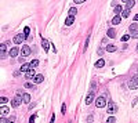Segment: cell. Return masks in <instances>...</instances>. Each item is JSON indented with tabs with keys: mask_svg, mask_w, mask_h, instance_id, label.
<instances>
[{
	"mask_svg": "<svg viewBox=\"0 0 138 123\" xmlns=\"http://www.w3.org/2000/svg\"><path fill=\"white\" fill-rule=\"evenodd\" d=\"M14 120H15V118H14V116H11V118L8 119V122H14Z\"/></svg>",
	"mask_w": 138,
	"mask_h": 123,
	"instance_id": "74e56055",
	"label": "cell"
},
{
	"mask_svg": "<svg viewBox=\"0 0 138 123\" xmlns=\"http://www.w3.org/2000/svg\"><path fill=\"white\" fill-rule=\"evenodd\" d=\"M76 13H77V10L75 7H72L71 10H69V15H76Z\"/></svg>",
	"mask_w": 138,
	"mask_h": 123,
	"instance_id": "484cf974",
	"label": "cell"
},
{
	"mask_svg": "<svg viewBox=\"0 0 138 123\" xmlns=\"http://www.w3.org/2000/svg\"><path fill=\"white\" fill-rule=\"evenodd\" d=\"M25 37H26V36H25L24 33H18V35L14 36V40H13V41H14L15 44H21V43L25 40Z\"/></svg>",
	"mask_w": 138,
	"mask_h": 123,
	"instance_id": "277c9868",
	"label": "cell"
},
{
	"mask_svg": "<svg viewBox=\"0 0 138 123\" xmlns=\"http://www.w3.org/2000/svg\"><path fill=\"white\" fill-rule=\"evenodd\" d=\"M61 112H62V114H65V112H66V105H65V104H62V105H61Z\"/></svg>",
	"mask_w": 138,
	"mask_h": 123,
	"instance_id": "1f68e13d",
	"label": "cell"
},
{
	"mask_svg": "<svg viewBox=\"0 0 138 123\" xmlns=\"http://www.w3.org/2000/svg\"><path fill=\"white\" fill-rule=\"evenodd\" d=\"M31 53H32V50L29 46H24L22 50H21V54H22V57H29L31 55Z\"/></svg>",
	"mask_w": 138,
	"mask_h": 123,
	"instance_id": "52a82bcc",
	"label": "cell"
},
{
	"mask_svg": "<svg viewBox=\"0 0 138 123\" xmlns=\"http://www.w3.org/2000/svg\"><path fill=\"white\" fill-rule=\"evenodd\" d=\"M137 51H138V44H137Z\"/></svg>",
	"mask_w": 138,
	"mask_h": 123,
	"instance_id": "b9f144b4",
	"label": "cell"
},
{
	"mask_svg": "<svg viewBox=\"0 0 138 123\" xmlns=\"http://www.w3.org/2000/svg\"><path fill=\"white\" fill-rule=\"evenodd\" d=\"M8 122V119H6V118H1L0 119V123H7Z\"/></svg>",
	"mask_w": 138,
	"mask_h": 123,
	"instance_id": "e575fe53",
	"label": "cell"
},
{
	"mask_svg": "<svg viewBox=\"0 0 138 123\" xmlns=\"http://www.w3.org/2000/svg\"><path fill=\"white\" fill-rule=\"evenodd\" d=\"M43 80H44L43 75H35V76H33V82L36 83V84H37V83H41Z\"/></svg>",
	"mask_w": 138,
	"mask_h": 123,
	"instance_id": "30bf717a",
	"label": "cell"
},
{
	"mask_svg": "<svg viewBox=\"0 0 138 123\" xmlns=\"http://www.w3.org/2000/svg\"><path fill=\"white\" fill-rule=\"evenodd\" d=\"M89 43H90V36H87V39H86V43H84V51L89 49Z\"/></svg>",
	"mask_w": 138,
	"mask_h": 123,
	"instance_id": "83f0119b",
	"label": "cell"
},
{
	"mask_svg": "<svg viewBox=\"0 0 138 123\" xmlns=\"http://www.w3.org/2000/svg\"><path fill=\"white\" fill-rule=\"evenodd\" d=\"M8 100L6 98V97H0V105H3V104H7Z\"/></svg>",
	"mask_w": 138,
	"mask_h": 123,
	"instance_id": "f1b7e54d",
	"label": "cell"
},
{
	"mask_svg": "<svg viewBox=\"0 0 138 123\" xmlns=\"http://www.w3.org/2000/svg\"><path fill=\"white\" fill-rule=\"evenodd\" d=\"M106 35H108V37L113 39L115 36H116V31H115L113 28H111V29H108V32H106Z\"/></svg>",
	"mask_w": 138,
	"mask_h": 123,
	"instance_id": "2e32d148",
	"label": "cell"
},
{
	"mask_svg": "<svg viewBox=\"0 0 138 123\" xmlns=\"http://www.w3.org/2000/svg\"><path fill=\"white\" fill-rule=\"evenodd\" d=\"M133 37H138V32L134 31V32H133Z\"/></svg>",
	"mask_w": 138,
	"mask_h": 123,
	"instance_id": "8d00e7d4",
	"label": "cell"
},
{
	"mask_svg": "<svg viewBox=\"0 0 138 123\" xmlns=\"http://www.w3.org/2000/svg\"><path fill=\"white\" fill-rule=\"evenodd\" d=\"M120 21H122V17L119 15V14H116V15L112 18V21H111V22H112L113 25H117V24H120Z\"/></svg>",
	"mask_w": 138,
	"mask_h": 123,
	"instance_id": "8fae6325",
	"label": "cell"
},
{
	"mask_svg": "<svg viewBox=\"0 0 138 123\" xmlns=\"http://www.w3.org/2000/svg\"><path fill=\"white\" fill-rule=\"evenodd\" d=\"M25 89H33V84L32 83H29V82H26L25 83Z\"/></svg>",
	"mask_w": 138,
	"mask_h": 123,
	"instance_id": "f546056e",
	"label": "cell"
},
{
	"mask_svg": "<svg viewBox=\"0 0 138 123\" xmlns=\"http://www.w3.org/2000/svg\"><path fill=\"white\" fill-rule=\"evenodd\" d=\"M138 29V24H131L130 25V31L131 32H134V31H137Z\"/></svg>",
	"mask_w": 138,
	"mask_h": 123,
	"instance_id": "d4e9b609",
	"label": "cell"
},
{
	"mask_svg": "<svg viewBox=\"0 0 138 123\" xmlns=\"http://www.w3.org/2000/svg\"><path fill=\"white\" fill-rule=\"evenodd\" d=\"M122 1H124V3H126V1H127V0H122Z\"/></svg>",
	"mask_w": 138,
	"mask_h": 123,
	"instance_id": "60d3db41",
	"label": "cell"
},
{
	"mask_svg": "<svg viewBox=\"0 0 138 123\" xmlns=\"http://www.w3.org/2000/svg\"><path fill=\"white\" fill-rule=\"evenodd\" d=\"M108 112H109V114L117 112V105L115 104L113 101H109V102H108Z\"/></svg>",
	"mask_w": 138,
	"mask_h": 123,
	"instance_id": "5b68a950",
	"label": "cell"
},
{
	"mask_svg": "<svg viewBox=\"0 0 138 123\" xmlns=\"http://www.w3.org/2000/svg\"><path fill=\"white\" fill-rule=\"evenodd\" d=\"M41 46H43V49H44L46 53L50 50V43H49V40H46V39H43V40H41Z\"/></svg>",
	"mask_w": 138,
	"mask_h": 123,
	"instance_id": "7c38bea8",
	"label": "cell"
},
{
	"mask_svg": "<svg viewBox=\"0 0 138 123\" xmlns=\"http://www.w3.org/2000/svg\"><path fill=\"white\" fill-rule=\"evenodd\" d=\"M137 102H138V97H137V98H135V100H134V105H135Z\"/></svg>",
	"mask_w": 138,
	"mask_h": 123,
	"instance_id": "f35d334b",
	"label": "cell"
},
{
	"mask_svg": "<svg viewBox=\"0 0 138 123\" xmlns=\"http://www.w3.org/2000/svg\"><path fill=\"white\" fill-rule=\"evenodd\" d=\"M73 1H75V3H76V4H80V3H84V1H86V0H73Z\"/></svg>",
	"mask_w": 138,
	"mask_h": 123,
	"instance_id": "d590c367",
	"label": "cell"
},
{
	"mask_svg": "<svg viewBox=\"0 0 138 123\" xmlns=\"http://www.w3.org/2000/svg\"><path fill=\"white\" fill-rule=\"evenodd\" d=\"M21 104H22V97H21V94L18 93L15 97L11 100V105H13V108H18Z\"/></svg>",
	"mask_w": 138,
	"mask_h": 123,
	"instance_id": "6da1fadb",
	"label": "cell"
},
{
	"mask_svg": "<svg viewBox=\"0 0 138 123\" xmlns=\"http://www.w3.org/2000/svg\"><path fill=\"white\" fill-rule=\"evenodd\" d=\"M129 39H130V35H124V36L122 37V41H127Z\"/></svg>",
	"mask_w": 138,
	"mask_h": 123,
	"instance_id": "4dcf8cb0",
	"label": "cell"
},
{
	"mask_svg": "<svg viewBox=\"0 0 138 123\" xmlns=\"http://www.w3.org/2000/svg\"><path fill=\"white\" fill-rule=\"evenodd\" d=\"M95 105H97L98 108H104L106 105V100L105 97H98L97 100H95Z\"/></svg>",
	"mask_w": 138,
	"mask_h": 123,
	"instance_id": "8992f818",
	"label": "cell"
},
{
	"mask_svg": "<svg viewBox=\"0 0 138 123\" xmlns=\"http://www.w3.org/2000/svg\"><path fill=\"white\" fill-rule=\"evenodd\" d=\"M6 51H7V43H1L0 44V58L4 59V58L7 57V53Z\"/></svg>",
	"mask_w": 138,
	"mask_h": 123,
	"instance_id": "7a4b0ae2",
	"label": "cell"
},
{
	"mask_svg": "<svg viewBox=\"0 0 138 123\" xmlns=\"http://www.w3.org/2000/svg\"><path fill=\"white\" fill-rule=\"evenodd\" d=\"M134 19H135V21H138V14H137L135 17H134Z\"/></svg>",
	"mask_w": 138,
	"mask_h": 123,
	"instance_id": "ab89813d",
	"label": "cell"
},
{
	"mask_svg": "<svg viewBox=\"0 0 138 123\" xmlns=\"http://www.w3.org/2000/svg\"><path fill=\"white\" fill-rule=\"evenodd\" d=\"M36 118H37V116H36V114H35V115H32V116H31V119H29V122H31V123L35 122V120H36Z\"/></svg>",
	"mask_w": 138,
	"mask_h": 123,
	"instance_id": "d6a6232c",
	"label": "cell"
},
{
	"mask_svg": "<svg viewBox=\"0 0 138 123\" xmlns=\"http://www.w3.org/2000/svg\"><path fill=\"white\" fill-rule=\"evenodd\" d=\"M134 4H135V1H134V0H127V1H126V8H127V10H131Z\"/></svg>",
	"mask_w": 138,
	"mask_h": 123,
	"instance_id": "d6986e66",
	"label": "cell"
},
{
	"mask_svg": "<svg viewBox=\"0 0 138 123\" xmlns=\"http://www.w3.org/2000/svg\"><path fill=\"white\" fill-rule=\"evenodd\" d=\"M116 50H117V47L115 44H108L106 46V51H109V53H115Z\"/></svg>",
	"mask_w": 138,
	"mask_h": 123,
	"instance_id": "ac0fdd59",
	"label": "cell"
},
{
	"mask_svg": "<svg viewBox=\"0 0 138 123\" xmlns=\"http://www.w3.org/2000/svg\"><path fill=\"white\" fill-rule=\"evenodd\" d=\"M105 65V61L101 58V59H98L97 62H95V68H102V66Z\"/></svg>",
	"mask_w": 138,
	"mask_h": 123,
	"instance_id": "ffe728a7",
	"label": "cell"
},
{
	"mask_svg": "<svg viewBox=\"0 0 138 123\" xmlns=\"http://www.w3.org/2000/svg\"><path fill=\"white\" fill-rule=\"evenodd\" d=\"M29 33H31V28H29V26H25V29H24V35H25V36H28Z\"/></svg>",
	"mask_w": 138,
	"mask_h": 123,
	"instance_id": "4316f807",
	"label": "cell"
},
{
	"mask_svg": "<svg viewBox=\"0 0 138 123\" xmlns=\"http://www.w3.org/2000/svg\"><path fill=\"white\" fill-rule=\"evenodd\" d=\"M25 73H26V79H33V76H35V71H33V68H31V69L26 71Z\"/></svg>",
	"mask_w": 138,
	"mask_h": 123,
	"instance_id": "e0dca14e",
	"label": "cell"
},
{
	"mask_svg": "<svg viewBox=\"0 0 138 123\" xmlns=\"http://www.w3.org/2000/svg\"><path fill=\"white\" fill-rule=\"evenodd\" d=\"M73 22H75V15H69L65 19V25H68V26H69V25H72Z\"/></svg>",
	"mask_w": 138,
	"mask_h": 123,
	"instance_id": "9a60e30c",
	"label": "cell"
},
{
	"mask_svg": "<svg viewBox=\"0 0 138 123\" xmlns=\"http://www.w3.org/2000/svg\"><path fill=\"white\" fill-rule=\"evenodd\" d=\"M37 65H39V59H33L31 62V68H36Z\"/></svg>",
	"mask_w": 138,
	"mask_h": 123,
	"instance_id": "cb8c5ba5",
	"label": "cell"
},
{
	"mask_svg": "<svg viewBox=\"0 0 138 123\" xmlns=\"http://www.w3.org/2000/svg\"><path fill=\"white\" fill-rule=\"evenodd\" d=\"M113 122H116V119H115L113 116H111V118L108 119V123H113Z\"/></svg>",
	"mask_w": 138,
	"mask_h": 123,
	"instance_id": "836d02e7",
	"label": "cell"
},
{
	"mask_svg": "<svg viewBox=\"0 0 138 123\" xmlns=\"http://www.w3.org/2000/svg\"><path fill=\"white\" fill-rule=\"evenodd\" d=\"M122 17H123V18H129V17H130V10H127V8H126L124 11H122Z\"/></svg>",
	"mask_w": 138,
	"mask_h": 123,
	"instance_id": "7402d4cb",
	"label": "cell"
},
{
	"mask_svg": "<svg viewBox=\"0 0 138 123\" xmlns=\"http://www.w3.org/2000/svg\"><path fill=\"white\" fill-rule=\"evenodd\" d=\"M129 89H131V90H135V89H138V76L133 77L130 82H129Z\"/></svg>",
	"mask_w": 138,
	"mask_h": 123,
	"instance_id": "3957f363",
	"label": "cell"
},
{
	"mask_svg": "<svg viewBox=\"0 0 138 123\" xmlns=\"http://www.w3.org/2000/svg\"><path fill=\"white\" fill-rule=\"evenodd\" d=\"M21 97H22V102H25V104H29L31 102V94L29 93H24Z\"/></svg>",
	"mask_w": 138,
	"mask_h": 123,
	"instance_id": "9c48e42d",
	"label": "cell"
},
{
	"mask_svg": "<svg viewBox=\"0 0 138 123\" xmlns=\"http://www.w3.org/2000/svg\"><path fill=\"white\" fill-rule=\"evenodd\" d=\"M93 101H94V91H90L89 94H87V97H86V104L90 105Z\"/></svg>",
	"mask_w": 138,
	"mask_h": 123,
	"instance_id": "ba28073f",
	"label": "cell"
},
{
	"mask_svg": "<svg viewBox=\"0 0 138 123\" xmlns=\"http://www.w3.org/2000/svg\"><path fill=\"white\" fill-rule=\"evenodd\" d=\"M8 112H10V109H8V107H6L4 104L0 107V115H7Z\"/></svg>",
	"mask_w": 138,
	"mask_h": 123,
	"instance_id": "4fadbf2b",
	"label": "cell"
},
{
	"mask_svg": "<svg viewBox=\"0 0 138 123\" xmlns=\"http://www.w3.org/2000/svg\"><path fill=\"white\" fill-rule=\"evenodd\" d=\"M8 55H10V57H17V55H18V47H13V49L10 50Z\"/></svg>",
	"mask_w": 138,
	"mask_h": 123,
	"instance_id": "5bb4252c",
	"label": "cell"
},
{
	"mask_svg": "<svg viewBox=\"0 0 138 123\" xmlns=\"http://www.w3.org/2000/svg\"><path fill=\"white\" fill-rule=\"evenodd\" d=\"M29 69H31V64H24V65L21 66V72H26Z\"/></svg>",
	"mask_w": 138,
	"mask_h": 123,
	"instance_id": "44dd1931",
	"label": "cell"
},
{
	"mask_svg": "<svg viewBox=\"0 0 138 123\" xmlns=\"http://www.w3.org/2000/svg\"><path fill=\"white\" fill-rule=\"evenodd\" d=\"M122 6H120V4H117V6H116V7H115V13H116V14H120V13H122Z\"/></svg>",
	"mask_w": 138,
	"mask_h": 123,
	"instance_id": "603a6c76",
	"label": "cell"
}]
</instances>
